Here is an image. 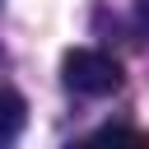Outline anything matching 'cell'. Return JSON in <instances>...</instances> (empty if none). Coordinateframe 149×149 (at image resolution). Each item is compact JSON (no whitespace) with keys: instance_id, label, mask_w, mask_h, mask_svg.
<instances>
[{"instance_id":"1","label":"cell","mask_w":149,"mask_h":149,"mask_svg":"<svg viewBox=\"0 0 149 149\" xmlns=\"http://www.w3.org/2000/svg\"><path fill=\"white\" fill-rule=\"evenodd\" d=\"M61 74H65V88H74V93H84V98H107V93L121 88V65H116L107 51H93V47L65 51Z\"/></svg>"},{"instance_id":"2","label":"cell","mask_w":149,"mask_h":149,"mask_svg":"<svg viewBox=\"0 0 149 149\" xmlns=\"http://www.w3.org/2000/svg\"><path fill=\"white\" fill-rule=\"evenodd\" d=\"M70 149H149V130H135V126H102V130H93L88 140L70 144Z\"/></svg>"},{"instance_id":"3","label":"cell","mask_w":149,"mask_h":149,"mask_svg":"<svg viewBox=\"0 0 149 149\" xmlns=\"http://www.w3.org/2000/svg\"><path fill=\"white\" fill-rule=\"evenodd\" d=\"M23 121H28V102H23L14 88H5V84H0V149L19 140Z\"/></svg>"},{"instance_id":"4","label":"cell","mask_w":149,"mask_h":149,"mask_svg":"<svg viewBox=\"0 0 149 149\" xmlns=\"http://www.w3.org/2000/svg\"><path fill=\"white\" fill-rule=\"evenodd\" d=\"M140 23H144V33H149V0L140 5Z\"/></svg>"}]
</instances>
